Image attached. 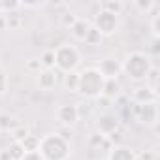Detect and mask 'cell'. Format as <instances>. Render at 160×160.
<instances>
[{
	"label": "cell",
	"mask_w": 160,
	"mask_h": 160,
	"mask_svg": "<svg viewBox=\"0 0 160 160\" xmlns=\"http://www.w3.org/2000/svg\"><path fill=\"white\" fill-rule=\"evenodd\" d=\"M38 151L43 156V160H70L72 141L62 132H49L40 138Z\"/></svg>",
	"instance_id": "1"
},
{
	"label": "cell",
	"mask_w": 160,
	"mask_h": 160,
	"mask_svg": "<svg viewBox=\"0 0 160 160\" xmlns=\"http://www.w3.org/2000/svg\"><path fill=\"white\" fill-rule=\"evenodd\" d=\"M106 77L98 72L96 66H87L77 72V94L85 100H98L104 92Z\"/></svg>",
	"instance_id": "2"
},
{
	"label": "cell",
	"mask_w": 160,
	"mask_h": 160,
	"mask_svg": "<svg viewBox=\"0 0 160 160\" xmlns=\"http://www.w3.org/2000/svg\"><path fill=\"white\" fill-rule=\"evenodd\" d=\"M121 62H122V73L134 83H145L149 72L152 70V58L141 51L128 53Z\"/></svg>",
	"instance_id": "3"
},
{
	"label": "cell",
	"mask_w": 160,
	"mask_h": 160,
	"mask_svg": "<svg viewBox=\"0 0 160 160\" xmlns=\"http://www.w3.org/2000/svg\"><path fill=\"white\" fill-rule=\"evenodd\" d=\"M55 53V70L60 73H72L81 66V53L72 43H60L53 49Z\"/></svg>",
	"instance_id": "4"
},
{
	"label": "cell",
	"mask_w": 160,
	"mask_h": 160,
	"mask_svg": "<svg viewBox=\"0 0 160 160\" xmlns=\"http://www.w3.org/2000/svg\"><path fill=\"white\" fill-rule=\"evenodd\" d=\"M92 28L102 36V38H111L121 30V15H115L111 12L100 10L94 19H92Z\"/></svg>",
	"instance_id": "5"
},
{
	"label": "cell",
	"mask_w": 160,
	"mask_h": 160,
	"mask_svg": "<svg viewBox=\"0 0 160 160\" xmlns=\"http://www.w3.org/2000/svg\"><path fill=\"white\" fill-rule=\"evenodd\" d=\"M134 119L143 124L145 128H156L158 126V102H147V104H134L132 108Z\"/></svg>",
	"instance_id": "6"
},
{
	"label": "cell",
	"mask_w": 160,
	"mask_h": 160,
	"mask_svg": "<svg viewBox=\"0 0 160 160\" xmlns=\"http://www.w3.org/2000/svg\"><path fill=\"white\" fill-rule=\"evenodd\" d=\"M79 117H81V111H79L77 104H60L55 109V119L62 128H73L79 122Z\"/></svg>",
	"instance_id": "7"
},
{
	"label": "cell",
	"mask_w": 160,
	"mask_h": 160,
	"mask_svg": "<svg viewBox=\"0 0 160 160\" xmlns=\"http://www.w3.org/2000/svg\"><path fill=\"white\" fill-rule=\"evenodd\" d=\"M98 72L106 77V79H119V75L122 73V62L119 57L115 55H108L98 62Z\"/></svg>",
	"instance_id": "8"
},
{
	"label": "cell",
	"mask_w": 160,
	"mask_h": 160,
	"mask_svg": "<svg viewBox=\"0 0 160 160\" xmlns=\"http://www.w3.org/2000/svg\"><path fill=\"white\" fill-rule=\"evenodd\" d=\"M36 85H38L40 91H45V92L53 91L58 85V72L55 68H51V70H40L38 77H36Z\"/></svg>",
	"instance_id": "9"
},
{
	"label": "cell",
	"mask_w": 160,
	"mask_h": 160,
	"mask_svg": "<svg viewBox=\"0 0 160 160\" xmlns=\"http://www.w3.org/2000/svg\"><path fill=\"white\" fill-rule=\"evenodd\" d=\"M117 130H119V119L113 117V115H102L98 119V122H96V132L100 136L111 138Z\"/></svg>",
	"instance_id": "10"
},
{
	"label": "cell",
	"mask_w": 160,
	"mask_h": 160,
	"mask_svg": "<svg viewBox=\"0 0 160 160\" xmlns=\"http://www.w3.org/2000/svg\"><path fill=\"white\" fill-rule=\"evenodd\" d=\"M91 28H92V25H91L89 19L77 17V21H75L68 30H70V34H72V38H73L75 42H85L87 36H89V32H91Z\"/></svg>",
	"instance_id": "11"
},
{
	"label": "cell",
	"mask_w": 160,
	"mask_h": 160,
	"mask_svg": "<svg viewBox=\"0 0 160 160\" xmlns=\"http://www.w3.org/2000/svg\"><path fill=\"white\" fill-rule=\"evenodd\" d=\"M106 158L108 160H138V154L128 145H115L109 149V154Z\"/></svg>",
	"instance_id": "12"
},
{
	"label": "cell",
	"mask_w": 160,
	"mask_h": 160,
	"mask_svg": "<svg viewBox=\"0 0 160 160\" xmlns=\"http://www.w3.org/2000/svg\"><path fill=\"white\" fill-rule=\"evenodd\" d=\"M132 102L134 104H147V102H158V92L151 91L147 85H141L134 89L132 92Z\"/></svg>",
	"instance_id": "13"
},
{
	"label": "cell",
	"mask_w": 160,
	"mask_h": 160,
	"mask_svg": "<svg viewBox=\"0 0 160 160\" xmlns=\"http://www.w3.org/2000/svg\"><path fill=\"white\" fill-rule=\"evenodd\" d=\"M121 91H122V87H121V83H119V79H106V85H104L102 96L113 102V100L121 94Z\"/></svg>",
	"instance_id": "14"
},
{
	"label": "cell",
	"mask_w": 160,
	"mask_h": 160,
	"mask_svg": "<svg viewBox=\"0 0 160 160\" xmlns=\"http://www.w3.org/2000/svg\"><path fill=\"white\" fill-rule=\"evenodd\" d=\"M17 119L10 113H0V132H12L17 126Z\"/></svg>",
	"instance_id": "15"
},
{
	"label": "cell",
	"mask_w": 160,
	"mask_h": 160,
	"mask_svg": "<svg viewBox=\"0 0 160 160\" xmlns=\"http://www.w3.org/2000/svg\"><path fill=\"white\" fill-rule=\"evenodd\" d=\"M10 136H12V141L21 143L25 138H28V136H30V128H28V126H25V124H17V126L10 132Z\"/></svg>",
	"instance_id": "16"
},
{
	"label": "cell",
	"mask_w": 160,
	"mask_h": 160,
	"mask_svg": "<svg viewBox=\"0 0 160 160\" xmlns=\"http://www.w3.org/2000/svg\"><path fill=\"white\" fill-rule=\"evenodd\" d=\"M122 8H124V4L121 2V0H106V2L100 4V10L111 12V13H115V15H121Z\"/></svg>",
	"instance_id": "17"
},
{
	"label": "cell",
	"mask_w": 160,
	"mask_h": 160,
	"mask_svg": "<svg viewBox=\"0 0 160 160\" xmlns=\"http://www.w3.org/2000/svg\"><path fill=\"white\" fill-rule=\"evenodd\" d=\"M25 154V147L17 141H12L8 147V158L10 160H21V156Z\"/></svg>",
	"instance_id": "18"
},
{
	"label": "cell",
	"mask_w": 160,
	"mask_h": 160,
	"mask_svg": "<svg viewBox=\"0 0 160 160\" xmlns=\"http://www.w3.org/2000/svg\"><path fill=\"white\" fill-rule=\"evenodd\" d=\"M40 62H42V68L43 70L55 68V53H53V49H45L42 53V57H40Z\"/></svg>",
	"instance_id": "19"
},
{
	"label": "cell",
	"mask_w": 160,
	"mask_h": 160,
	"mask_svg": "<svg viewBox=\"0 0 160 160\" xmlns=\"http://www.w3.org/2000/svg\"><path fill=\"white\" fill-rule=\"evenodd\" d=\"M139 13H149V12H152V10H156L158 6L152 2V0H136V2L132 4Z\"/></svg>",
	"instance_id": "20"
},
{
	"label": "cell",
	"mask_w": 160,
	"mask_h": 160,
	"mask_svg": "<svg viewBox=\"0 0 160 160\" xmlns=\"http://www.w3.org/2000/svg\"><path fill=\"white\" fill-rule=\"evenodd\" d=\"M145 85L151 89V91H154V92H158V70L152 66V70L149 72V75H147V79H145Z\"/></svg>",
	"instance_id": "21"
},
{
	"label": "cell",
	"mask_w": 160,
	"mask_h": 160,
	"mask_svg": "<svg viewBox=\"0 0 160 160\" xmlns=\"http://www.w3.org/2000/svg\"><path fill=\"white\" fill-rule=\"evenodd\" d=\"M64 87L70 92H77V72H72V73L64 75Z\"/></svg>",
	"instance_id": "22"
},
{
	"label": "cell",
	"mask_w": 160,
	"mask_h": 160,
	"mask_svg": "<svg viewBox=\"0 0 160 160\" xmlns=\"http://www.w3.org/2000/svg\"><path fill=\"white\" fill-rule=\"evenodd\" d=\"M149 30H151V36L154 40L160 38V13H154L149 21Z\"/></svg>",
	"instance_id": "23"
},
{
	"label": "cell",
	"mask_w": 160,
	"mask_h": 160,
	"mask_svg": "<svg viewBox=\"0 0 160 160\" xmlns=\"http://www.w3.org/2000/svg\"><path fill=\"white\" fill-rule=\"evenodd\" d=\"M77 17H79V15H75L73 12H64V13L58 15V21H60V25H62L64 28H70V27L77 21Z\"/></svg>",
	"instance_id": "24"
},
{
	"label": "cell",
	"mask_w": 160,
	"mask_h": 160,
	"mask_svg": "<svg viewBox=\"0 0 160 160\" xmlns=\"http://www.w3.org/2000/svg\"><path fill=\"white\" fill-rule=\"evenodd\" d=\"M21 145L25 147V151H36L38 149V145H40V136H28V138H25L23 141H21Z\"/></svg>",
	"instance_id": "25"
},
{
	"label": "cell",
	"mask_w": 160,
	"mask_h": 160,
	"mask_svg": "<svg viewBox=\"0 0 160 160\" xmlns=\"http://www.w3.org/2000/svg\"><path fill=\"white\" fill-rule=\"evenodd\" d=\"M27 70H28V72H34V73H38L40 70H43L40 58H28V60H27Z\"/></svg>",
	"instance_id": "26"
},
{
	"label": "cell",
	"mask_w": 160,
	"mask_h": 160,
	"mask_svg": "<svg viewBox=\"0 0 160 160\" xmlns=\"http://www.w3.org/2000/svg\"><path fill=\"white\" fill-rule=\"evenodd\" d=\"M8 85H10V81H8L6 72L0 70V94H6L8 92Z\"/></svg>",
	"instance_id": "27"
},
{
	"label": "cell",
	"mask_w": 160,
	"mask_h": 160,
	"mask_svg": "<svg viewBox=\"0 0 160 160\" xmlns=\"http://www.w3.org/2000/svg\"><path fill=\"white\" fill-rule=\"evenodd\" d=\"M21 160H43V156L36 149V151H25V154L21 156Z\"/></svg>",
	"instance_id": "28"
},
{
	"label": "cell",
	"mask_w": 160,
	"mask_h": 160,
	"mask_svg": "<svg viewBox=\"0 0 160 160\" xmlns=\"http://www.w3.org/2000/svg\"><path fill=\"white\" fill-rule=\"evenodd\" d=\"M6 27H8V28H17V27H19V17H17L15 13L6 15Z\"/></svg>",
	"instance_id": "29"
},
{
	"label": "cell",
	"mask_w": 160,
	"mask_h": 160,
	"mask_svg": "<svg viewBox=\"0 0 160 160\" xmlns=\"http://www.w3.org/2000/svg\"><path fill=\"white\" fill-rule=\"evenodd\" d=\"M100 40H102V36H100L94 28H91V32H89V36H87V40H85V43H92V45H94V43H98Z\"/></svg>",
	"instance_id": "30"
},
{
	"label": "cell",
	"mask_w": 160,
	"mask_h": 160,
	"mask_svg": "<svg viewBox=\"0 0 160 160\" xmlns=\"http://www.w3.org/2000/svg\"><path fill=\"white\" fill-rule=\"evenodd\" d=\"M0 28H6V15H0Z\"/></svg>",
	"instance_id": "31"
},
{
	"label": "cell",
	"mask_w": 160,
	"mask_h": 160,
	"mask_svg": "<svg viewBox=\"0 0 160 160\" xmlns=\"http://www.w3.org/2000/svg\"><path fill=\"white\" fill-rule=\"evenodd\" d=\"M0 15H4V4H2V0H0Z\"/></svg>",
	"instance_id": "32"
},
{
	"label": "cell",
	"mask_w": 160,
	"mask_h": 160,
	"mask_svg": "<svg viewBox=\"0 0 160 160\" xmlns=\"http://www.w3.org/2000/svg\"><path fill=\"white\" fill-rule=\"evenodd\" d=\"M98 160H108V158H98Z\"/></svg>",
	"instance_id": "33"
},
{
	"label": "cell",
	"mask_w": 160,
	"mask_h": 160,
	"mask_svg": "<svg viewBox=\"0 0 160 160\" xmlns=\"http://www.w3.org/2000/svg\"><path fill=\"white\" fill-rule=\"evenodd\" d=\"M0 70H2V68H0Z\"/></svg>",
	"instance_id": "34"
},
{
	"label": "cell",
	"mask_w": 160,
	"mask_h": 160,
	"mask_svg": "<svg viewBox=\"0 0 160 160\" xmlns=\"http://www.w3.org/2000/svg\"><path fill=\"white\" fill-rule=\"evenodd\" d=\"M0 154H2V152H0Z\"/></svg>",
	"instance_id": "35"
}]
</instances>
